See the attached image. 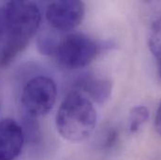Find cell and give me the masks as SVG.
<instances>
[{"mask_svg": "<svg viewBox=\"0 0 161 160\" xmlns=\"http://www.w3.org/2000/svg\"><path fill=\"white\" fill-rule=\"evenodd\" d=\"M3 40H4V25H3V21H2L1 15H0V49L3 44Z\"/></svg>", "mask_w": 161, "mask_h": 160, "instance_id": "obj_14", "label": "cell"}, {"mask_svg": "<svg viewBox=\"0 0 161 160\" xmlns=\"http://www.w3.org/2000/svg\"><path fill=\"white\" fill-rule=\"evenodd\" d=\"M148 47L154 56L161 59V14L152 23L148 36Z\"/></svg>", "mask_w": 161, "mask_h": 160, "instance_id": "obj_8", "label": "cell"}, {"mask_svg": "<svg viewBox=\"0 0 161 160\" xmlns=\"http://www.w3.org/2000/svg\"><path fill=\"white\" fill-rule=\"evenodd\" d=\"M119 138V133L117 132V130L115 129H111L108 131V133L106 134V138L104 140V147L107 149L112 148L113 146H114L118 141Z\"/></svg>", "mask_w": 161, "mask_h": 160, "instance_id": "obj_12", "label": "cell"}, {"mask_svg": "<svg viewBox=\"0 0 161 160\" xmlns=\"http://www.w3.org/2000/svg\"><path fill=\"white\" fill-rule=\"evenodd\" d=\"M97 111L93 102L80 91L68 93L59 106L55 125L60 136L70 141L86 140L97 125Z\"/></svg>", "mask_w": 161, "mask_h": 160, "instance_id": "obj_2", "label": "cell"}, {"mask_svg": "<svg viewBox=\"0 0 161 160\" xmlns=\"http://www.w3.org/2000/svg\"><path fill=\"white\" fill-rule=\"evenodd\" d=\"M158 72L161 78V59H158Z\"/></svg>", "mask_w": 161, "mask_h": 160, "instance_id": "obj_15", "label": "cell"}, {"mask_svg": "<svg viewBox=\"0 0 161 160\" xmlns=\"http://www.w3.org/2000/svg\"><path fill=\"white\" fill-rule=\"evenodd\" d=\"M57 87L55 81L48 76L39 75L25 85L21 102L29 117L38 118L48 114L55 104Z\"/></svg>", "mask_w": 161, "mask_h": 160, "instance_id": "obj_4", "label": "cell"}, {"mask_svg": "<svg viewBox=\"0 0 161 160\" xmlns=\"http://www.w3.org/2000/svg\"><path fill=\"white\" fill-rule=\"evenodd\" d=\"M75 85L81 94L86 96L92 102L103 104L112 96L113 83L109 79L100 78L94 74L86 73L80 76Z\"/></svg>", "mask_w": 161, "mask_h": 160, "instance_id": "obj_7", "label": "cell"}, {"mask_svg": "<svg viewBox=\"0 0 161 160\" xmlns=\"http://www.w3.org/2000/svg\"><path fill=\"white\" fill-rule=\"evenodd\" d=\"M25 141L23 127L13 119L0 121V160L15 159Z\"/></svg>", "mask_w": 161, "mask_h": 160, "instance_id": "obj_6", "label": "cell"}, {"mask_svg": "<svg viewBox=\"0 0 161 160\" xmlns=\"http://www.w3.org/2000/svg\"><path fill=\"white\" fill-rule=\"evenodd\" d=\"M149 118V111L145 106H136L131 109L128 117V129L130 133H136Z\"/></svg>", "mask_w": 161, "mask_h": 160, "instance_id": "obj_9", "label": "cell"}, {"mask_svg": "<svg viewBox=\"0 0 161 160\" xmlns=\"http://www.w3.org/2000/svg\"><path fill=\"white\" fill-rule=\"evenodd\" d=\"M4 40L0 49V67H8L24 52L39 30L41 12L31 1H8L0 8Z\"/></svg>", "mask_w": 161, "mask_h": 160, "instance_id": "obj_1", "label": "cell"}, {"mask_svg": "<svg viewBox=\"0 0 161 160\" xmlns=\"http://www.w3.org/2000/svg\"><path fill=\"white\" fill-rule=\"evenodd\" d=\"M100 46L81 33H70L59 40L54 56L58 63L69 69L87 67L97 57Z\"/></svg>", "mask_w": 161, "mask_h": 160, "instance_id": "obj_3", "label": "cell"}, {"mask_svg": "<svg viewBox=\"0 0 161 160\" xmlns=\"http://www.w3.org/2000/svg\"><path fill=\"white\" fill-rule=\"evenodd\" d=\"M85 14V6L79 0L52 2L46 9L48 24L57 31H71L79 26Z\"/></svg>", "mask_w": 161, "mask_h": 160, "instance_id": "obj_5", "label": "cell"}, {"mask_svg": "<svg viewBox=\"0 0 161 160\" xmlns=\"http://www.w3.org/2000/svg\"><path fill=\"white\" fill-rule=\"evenodd\" d=\"M155 128L158 132V135L161 136V102L158 108L157 114H156V119H155Z\"/></svg>", "mask_w": 161, "mask_h": 160, "instance_id": "obj_13", "label": "cell"}, {"mask_svg": "<svg viewBox=\"0 0 161 160\" xmlns=\"http://www.w3.org/2000/svg\"><path fill=\"white\" fill-rule=\"evenodd\" d=\"M59 40L51 33H44L40 35L38 40V49L41 54L53 55Z\"/></svg>", "mask_w": 161, "mask_h": 160, "instance_id": "obj_10", "label": "cell"}, {"mask_svg": "<svg viewBox=\"0 0 161 160\" xmlns=\"http://www.w3.org/2000/svg\"><path fill=\"white\" fill-rule=\"evenodd\" d=\"M29 117V116H28ZM35 118L29 117L25 121L24 133L25 136V140L27 139L31 142H37L40 138V131L39 128V124L34 120Z\"/></svg>", "mask_w": 161, "mask_h": 160, "instance_id": "obj_11", "label": "cell"}]
</instances>
